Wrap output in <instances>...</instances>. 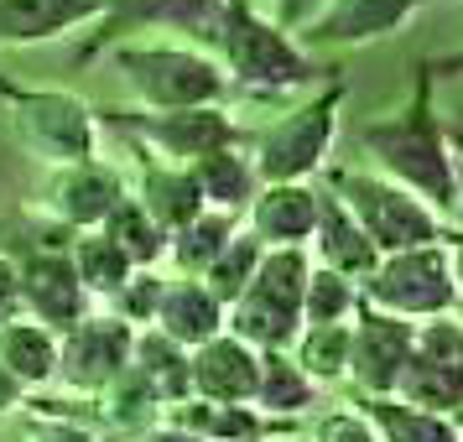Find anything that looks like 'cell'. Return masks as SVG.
Returning <instances> with one entry per match:
<instances>
[{
    "instance_id": "cell-1",
    "label": "cell",
    "mask_w": 463,
    "mask_h": 442,
    "mask_svg": "<svg viewBox=\"0 0 463 442\" xmlns=\"http://www.w3.org/2000/svg\"><path fill=\"white\" fill-rule=\"evenodd\" d=\"M359 146L380 162V172L396 183V188L417 193L432 213H453V193H458V177H453V141H448V126L432 115V79L421 73L417 63V89L411 99L396 109V115H380L359 130Z\"/></svg>"
},
{
    "instance_id": "cell-2",
    "label": "cell",
    "mask_w": 463,
    "mask_h": 442,
    "mask_svg": "<svg viewBox=\"0 0 463 442\" xmlns=\"http://www.w3.org/2000/svg\"><path fill=\"white\" fill-rule=\"evenodd\" d=\"M203 42L219 47V68L230 73V84L255 89V94L313 89L328 79V68L317 63L297 37H287V26L266 16L255 0H219Z\"/></svg>"
},
{
    "instance_id": "cell-3",
    "label": "cell",
    "mask_w": 463,
    "mask_h": 442,
    "mask_svg": "<svg viewBox=\"0 0 463 442\" xmlns=\"http://www.w3.org/2000/svg\"><path fill=\"white\" fill-rule=\"evenodd\" d=\"M115 68L151 115L219 109L230 94V73L219 68V58L188 42H126L115 47Z\"/></svg>"
},
{
    "instance_id": "cell-4",
    "label": "cell",
    "mask_w": 463,
    "mask_h": 442,
    "mask_svg": "<svg viewBox=\"0 0 463 442\" xmlns=\"http://www.w3.org/2000/svg\"><path fill=\"white\" fill-rule=\"evenodd\" d=\"M323 188L334 193L344 209L354 213V224L364 230V240L380 255H401L417 245H448L458 230L442 224V213H432L417 193L396 188L380 172H359V167H323Z\"/></svg>"
},
{
    "instance_id": "cell-5",
    "label": "cell",
    "mask_w": 463,
    "mask_h": 442,
    "mask_svg": "<svg viewBox=\"0 0 463 442\" xmlns=\"http://www.w3.org/2000/svg\"><path fill=\"white\" fill-rule=\"evenodd\" d=\"M338 105H344V79L328 84L313 105H297L271 115L266 126L250 136V162L260 188L271 183H313L328 167V146H334Z\"/></svg>"
},
{
    "instance_id": "cell-6",
    "label": "cell",
    "mask_w": 463,
    "mask_h": 442,
    "mask_svg": "<svg viewBox=\"0 0 463 442\" xmlns=\"http://www.w3.org/2000/svg\"><path fill=\"white\" fill-rule=\"evenodd\" d=\"M307 276H313V260L307 250H266L260 266H255L250 292L224 313V328H230L240 343L250 349H292L297 334H302V292H307Z\"/></svg>"
},
{
    "instance_id": "cell-7",
    "label": "cell",
    "mask_w": 463,
    "mask_h": 442,
    "mask_svg": "<svg viewBox=\"0 0 463 442\" xmlns=\"http://www.w3.org/2000/svg\"><path fill=\"white\" fill-rule=\"evenodd\" d=\"M109 130L130 136L141 156H167L172 167H193L213 151L245 146L250 130L230 109H177V115H151V109H94Z\"/></svg>"
},
{
    "instance_id": "cell-8",
    "label": "cell",
    "mask_w": 463,
    "mask_h": 442,
    "mask_svg": "<svg viewBox=\"0 0 463 442\" xmlns=\"http://www.w3.org/2000/svg\"><path fill=\"white\" fill-rule=\"evenodd\" d=\"M359 296L391 317H448L458 307V281H453V255L448 245H417L401 255H380V266L364 276Z\"/></svg>"
},
{
    "instance_id": "cell-9",
    "label": "cell",
    "mask_w": 463,
    "mask_h": 442,
    "mask_svg": "<svg viewBox=\"0 0 463 442\" xmlns=\"http://www.w3.org/2000/svg\"><path fill=\"white\" fill-rule=\"evenodd\" d=\"M0 99L16 105V130L47 167H79L94 162V109L63 89H16L0 84Z\"/></svg>"
},
{
    "instance_id": "cell-10",
    "label": "cell",
    "mask_w": 463,
    "mask_h": 442,
    "mask_svg": "<svg viewBox=\"0 0 463 442\" xmlns=\"http://www.w3.org/2000/svg\"><path fill=\"white\" fill-rule=\"evenodd\" d=\"M396 400L448 421L463 417V323L453 317L417 323V343L396 380Z\"/></svg>"
},
{
    "instance_id": "cell-11",
    "label": "cell",
    "mask_w": 463,
    "mask_h": 442,
    "mask_svg": "<svg viewBox=\"0 0 463 442\" xmlns=\"http://www.w3.org/2000/svg\"><path fill=\"white\" fill-rule=\"evenodd\" d=\"M411 343H417V323L380 313L359 296V323H349V380L359 385V396H396Z\"/></svg>"
},
{
    "instance_id": "cell-12",
    "label": "cell",
    "mask_w": 463,
    "mask_h": 442,
    "mask_svg": "<svg viewBox=\"0 0 463 442\" xmlns=\"http://www.w3.org/2000/svg\"><path fill=\"white\" fill-rule=\"evenodd\" d=\"M130 343H136L130 323H120L115 313H89L58 343V375L73 390H105L115 375L130 370Z\"/></svg>"
},
{
    "instance_id": "cell-13",
    "label": "cell",
    "mask_w": 463,
    "mask_h": 442,
    "mask_svg": "<svg viewBox=\"0 0 463 442\" xmlns=\"http://www.w3.org/2000/svg\"><path fill=\"white\" fill-rule=\"evenodd\" d=\"M16 271H22V313L32 323H43L52 334H68L89 317V292L79 287V271H73L68 250L37 245Z\"/></svg>"
},
{
    "instance_id": "cell-14",
    "label": "cell",
    "mask_w": 463,
    "mask_h": 442,
    "mask_svg": "<svg viewBox=\"0 0 463 442\" xmlns=\"http://www.w3.org/2000/svg\"><path fill=\"white\" fill-rule=\"evenodd\" d=\"M432 0H317V11L297 26L307 47H364L411 22V11Z\"/></svg>"
},
{
    "instance_id": "cell-15",
    "label": "cell",
    "mask_w": 463,
    "mask_h": 442,
    "mask_svg": "<svg viewBox=\"0 0 463 442\" xmlns=\"http://www.w3.org/2000/svg\"><path fill=\"white\" fill-rule=\"evenodd\" d=\"M126 198V177L109 162H79V167H52V188H47V209L58 213V224L73 234L99 230L109 219V209Z\"/></svg>"
},
{
    "instance_id": "cell-16",
    "label": "cell",
    "mask_w": 463,
    "mask_h": 442,
    "mask_svg": "<svg viewBox=\"0 0 463 442\" xmlns=\"http://www.w3.org/2000/svg\"><path fill=\"white\" fill-rule=\"evenodd\" d=\"M193 396L209 406H255L260 385V349L240 343L234 334L209 338L203 349H193Z\"/></svg>"
},
{
    "instance_id": "cell-17",
    "label": "cell",
    "mask_w": 463,
    "mask_h": 442,
    "mask_svg": "<svg viewBox=\"0 0 463 442\" xmlns=\"http://www.w3.org/2000/svg\"><path fill=\"white\" fill-rule=\"evenodd\" d=\"M245 230L266 250H302L317 230V188L313 183H271V188H260Z\"/></svg>"
},
{
    "instance_id": "cell-18",
    "label": "cell",
    "mask_w": 463,
    "mask_h": 442,
    "mask_svg": "<svg viewBox=\"0 0 463 442\" xmlns=\"http://www.w3.org/2000/svg\"><path fill=\"white\" fill-rule=\"evenodd\" d=\"M109 16V0H0V42L32 47L68 37L73 26Z\"/></svg>"
},
{
    "instance_id": "cell-19",
    "label": "cell",
    "mask_w": 463,
    "mask_h": 442,
    "mask_svg": "<svg viewBox=\"0 0 463 442\" xmlns=\"http://www.w3.org/2000/svg\"><path fill=\"white\" fill-rule=\"evenodd\" d=\"M313 255L323 271H338L349 281H364V276L380 266V250L364 240V230L354 224V213L338 203L328 188H317V230H313Z\"/></svg>"
},
{
    "instance_id": "cell-20",
    "label": "cell",
    "mask_w": 463,
    "mask_h": 442,
    "mask_svg": "<svg viewBox=\"0 0 463 442\" xmlns=\"http://www.w3.org/2000/svg\"><path fill=\"white\" fill-rule=\"evenodd\" d=\"M151 328H162L177 349H203L209 338L224 334V307L209 296L203 281L177 276V281H167V292H162V307H156V323H151Z\"/></svg>"
},
{
    "instance_id": "cell-21",
    "label": "cell",
    "mask_w": 463,
    "mask_h": 442,
    "mask_svg": "<svg viewBox=\"0 0 463 442\" xmlns=\"http://www.w3.org/2000/svg\"><path fill=\"white\" fill-rule=\"evenodd\" d=\"M167 421L183 427L203 442H266V437H287L292 427L276 417H260L255 406H209V400H183V406H167Z\"/></svg>"
},
{
    "instance_id": "cell-22",
    "label": "cell",
    "mask_w": 463,
    "mask_h": 442,
    "mask_svg": "<svg viewBox=\"0 0 463 442\" xmlns=\"http://www.w3.org/2000/svg\"><path fill=\"white\" fill-rule=\"evenodd\" d=\"M136 203L167 230V240L188 219H198V213L209 209L198 183H193V167H172V162H151V156H141V193H136Z\"/></svg>"
},
{
    "instance_id": "cell-23",
    "label": "cell",
    "mask_w": 463,
    "mask_h": 442,
    "mask_svg": "<svg viewBox=\"0 0 463 442\" xmlns=\"http://www.w3.org/2000/svg\"><path fill=\"white\" fill-rule=\"evenodd\" d=\"M0 370L16 380L22 390H37L58 375V338L52 328L32 323V317H11L0 323Z\"/></svg>"
},
{
    "instance_id": "cell-24",
    "label": "cell",
    "mask_w": 463,
    "mask_h": 442,
    "mask_svg": "<svg viewBox=\"0 0 463 442\" xmlns=\"http://www.w3.org/2000/svg\"><path fill=\"white\" fill-rule=\"evenodd\" d=\"M193 183L203 193V203L219 213H245L260 193V177H255V162L240 146L213 151L203 162H193Z\"/></svg>"
},
{
    "instance_id": "cell-25",
    "label": "cell",
    "mask_w": 463,
    "mask_h": 442,
    "mask_svg": "<svg viewBox=\"0 0 463 442\" xmlns=\"http://www.w3.org/2000/svg\"><path fill=\"white\" fill-rule=\"evenodd\" d=\"M234 234H240V213L203 209L198 219H188V224L167 240V255H172V266H177V276H193V281H198V276L224 255V245H230Z\"/></svg>"
},
{
    "instance_id": "cell-26",
    "label": "cell",
    "mask_w": 463,
    "mask_h": 442,
    "mask_svg": "<svg viewBox=\"0 0 463 442\" xmlns=\"http://www.w3.org/2000/svg\"><path fill=\"white\" fill-rule=\"evenodd\" d=\"M359 411L375 421L380 442H463V427L448 417H432V411H417L396 396H364Z\"/></svg>"
},
{
    "instance_id": "cell-27",
    "label": "cell",
    "mask_w": 463,
    "mask_h": 442,
    "mask_svg": "<svg viewBox=\"0 0 463 442\" xmlns=\"http://www.w3.org/2000/svg\"><path fill=\"white\" fill-rule=\"evenodd\" d=\"M317 400V380L302 375L287 349H266L260 354V385H255V406L271 411V417H297Z\"/></svg>"
},
{
    "instance_id": "cell-28",
    "label": "cell",
    "mask_w": 463,
    "mask_h": 442,
    "mask_svg": "<svg viewBox=\"0 0 463 442\" xmlns=\"http://www.w3.org/2000/svg\"><path fill=\"white\" fill-rule=\"evenodd\" d=\"M99 230L120 245V255H126L136 271H151V266L167 255V230H162V224H156V219H151V213L130 198V193L115 203V209H109V219L99 224Z\"/></svg>"
},
{
    "instance_id": "cell-29",
    "label": "cell",
    "mask_w": 463,
    "mask_h": 442,
    "mask_svg": "<svg viewBox=\"0 0 463 442\" xmlns=\"http://www.w3.org/2000/svg\"><path fill=\"white\" fill-rule=\"evenodd\" d=\"M73 271H79V287H84L89 296H115L120 287L130 281V266L126 255H120V245L109 240L105 230H84L73 234Z\"/></svg>"
},
{
    "instance_id": "cell-30",
    "label": "cell",
    "mask_w": 463,
    "mask_h": 442,
    "mask_svg": "<svg viewBox=\"0 0 463 442\" xmlns=\"http://www.w3.org/2000/svg\"><path fill=\"white\" fill-rule=\"evenodd\" d=\"M260 255H266V245H260V240H255V234L245 230V224H240V234H234L230 245H224V255H219L209 271L198 276V281L209 287V296L219 302V307H224V313H230V307H234V302H240L245 292H250Z\"/></svg>"
},
{
    "instance_id": "cell-31",
    "label": "cell",
    "mask_w": 463,
    "mask_h": 442,
    "mask_svg": "<svg viewBox=\"0 0 463 442\" xmlns=\"http://www.w3.org/2000/svg\"><path fill=\"white\" fill-rule=\"evenodd\" d=\"M213 5H219V0H109V16H105V32H99V37L126 32V22H177L183 32L203 37Z\"/></svg>"
},
{
    "instance_id": "cell-32",
    "label": "cell",
    "mask_w": 463,
    "mask_h": 442,
    "mask_svg": "<svg viewBox=\"0 0 463 442\" xmlns=\"http://www.w3.org/2000/svg\"><path fill=\"white\" fill-rule=\"evenodd\" d=\"M287 354L302 364L307 380H344L349 375V323H323V328H302Z\"/></svg>"
},
{
    "instance_id": "cell-33",
    "label": "cell",
    "mask_w": 463,
    "mask_h": 442,
    "mask_svg": "<svg viewBox=\"0 0 463 442\" xmlns=\"http://www.w3.org/2000/svg\"><path fill=\"white\" fill-rule=\"evenodd\" d=\"M349 313H359V281L313 266V276H307V292H302V328L349 323Z\"/></svg>"
},
{
    "instance_id": "cell-34",
    "label": "cell",
    "mask_w": 463,
    "mask_h": 442,
    "mask_svg": "<svg viewBox=\"0 0 463 442\" xmlns=\"http://www.w3.org/2000/svg\"><path fill=\"white\" fill-rule=\"evenodd\" d=\"M313 442H380L375 421L354 411V406H344V411H328V417H317V437Z\"/></svg>"
},
{
    "instance_id": "cell-35",
    "label": "cell",
    "mask_w": 463,
    "mask_h": 442,
    "mask_svg": "<svg viewBox=\"0 0 463 442\" xmlns=\"http://www.w3.org/2000/svg\"><path fill=\"white\" fill-rule=\"evenodd\" d=\"M11 317H22V271L0 250V323H11Z\"/></svg>"
},
{
    "instance_id": "cell-36",
    "label": "cell",
    "mask_w": 463,
    "mask_h": 442,
    "mask_svg": "<svg viewBox=\"0 0 463 442\" xmlns=\"http://www.w3.org/2000/svg\"><path fill=\"white\" fill-rule=\"evenodd\" d=\"M421 73H427V79H458L463 73V47L458 52H442V58H432V63H421Z\"/></svg>"
},
{
    "instance_id": "cell-37",
    "label": "cell",
    "mask_w": 463,
    "mask_h": 442,
    "mask_svg": "<svg viewBox=\"0 0 463 442\" xmlns=\"http://www.w3.org/2000/svg\"><path fill=\"white\" fill-rule=\"evenodd\" d=\"M136 442H203V437H193V432H183V427L162 421V427H146V432H136Z\"/></svg>"
},
{
    "instance_id": "cell-38",
    "label": "cell",
    "mask_w": 463,
    "mask_h": 442,
    "mask_svg": "<svg viewBox=\"0 0 463 442\" xmlns=\"http://www.w3.org/2000/svg\"><path fill=\"white\" fill-rule=\"evenodd\" d=\"M317 11V0H281V11H276V22L281 26H302L307 16Z\"/></svg>"
},
{
    "instance_id": "cell-39",
    "label": "cell",
    "mask_w": 463,
    "mask_h": 442,
    "mask_svg": "<svg viewBox=\"0 0 463 442\" xmlns=\"http://www.w3.org/2000/svg\"><path fill=\"white\" fill-rule=\"evenodd\" d=\"M16 400H22V385H16V380H11L5 370H0V411H11Z\"/></svg>"
},
{
    "instance_id": "cell-40",
    "label": "cell",
    "mask_w": 463,
    "mask_h": 442,
    "mask_svg": "<svg viewBox=\"0 0 463 442\" xmlns=\"http://www.w3.org/2000/svg\"><path fill=\"white\" fill-rule=\"evenodd\" d=\"M448 255H453V281H458V296H463V234L448 240Z\"/></svg>"
},
{
    "instance_id": "cell-41",
    "label": "cell",
    "mask_w": 463,
    "mask_h": 442,
    "mask_svg": "<svg viewBox=\"0 0 463 442\" xmlns=\"http://www.w3.org/2000/svg\"><path fill=\"white\" fill-rule=\"evenodd\" d=\"M448 141H453V146H463V109L453 115V126H448Z\"/></svg>"
}]
</instances>
